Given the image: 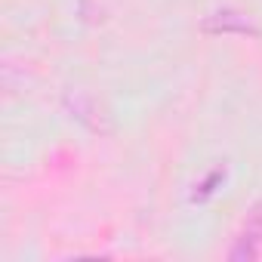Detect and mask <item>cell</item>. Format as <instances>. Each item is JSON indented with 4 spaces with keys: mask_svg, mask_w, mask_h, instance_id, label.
<instances>
[{
    "mask_svg": "<svg viewBox=\"0 0 262 262\" xmlns=\"http://www.w3.org/2000/svg\"><path fill=\"white\" fill-rule=\"evenodd\" d=\"M222 176H225L222 170H213V173H210V176H207V179H204V182H201L198 188H194V194H191V201H194V204H204V201H207V198H210V194L216 191V185L222 182Z\"/></svg>",
    "mask_w": 262,
    "mask_h": 262,
    "instance_id": "3",
    "label": "cell"
},
{
    "mask_svg": "<svg viewBox=\"0 0 262 262\" xmlns=\"http://www.w3.org/2000/svg\"><path fill=\"white\" fill-rule=\"evenodd\" d=\"M259 250H262V207H256L247 216V225H244L237 244L231 247L228 259H256Z\"/></svg>",
    "mask_w": 262,
    "mask_h": 262,
    "instance_id": "2",
    "label": "cell"
},
{
    "mask_svg": "<svg viewBox=\"0 0 262 262\" xmlns=\"http://www.w3.org/2000/svg\"><path fill=\"white\" fill-rule=\"evenodd\" d=\"M207 34H250V37H256L259 34V25L247 16V13H237V10H216L213 16H207L204 19V25H201Z\"/></svg>",
    "mask_w": 262,
    "mask_h": 262,
    "instance_id": "1",
    "label": "cell"
}]
</instances>
